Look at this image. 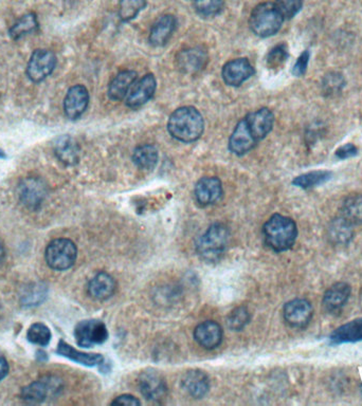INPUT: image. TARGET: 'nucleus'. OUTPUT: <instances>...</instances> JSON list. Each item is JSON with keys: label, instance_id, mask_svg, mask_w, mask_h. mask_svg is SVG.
Returning <instances> with one entry per match:
<instances>
[{"label": "nucleus", "instance_id": "1", "mask_svg": "<svg viewBox=\"0 0 362 406\" xmlns=\"http://www.w3.org/2000/svg\"><path fill=\"white\" fill-rule=\"evenodd\" d=\"M205 122L194 107H181L170 117L168 129L173 138L185 143L194 142L201 138Z\"/></svg>", "mask_w": 362, "mask_h": 406}, {"label": "nucleus", "instance_id": "2", "mask_svg": "<svg viewBox=\"0 0 362 406\" xmlns=\"http://www.w3.org/2000/svg\"><path fill=\"white\" fill-rule=\"evenodd\" d=\"M265 243L275 252H284L294 245L298 236L296 222L292 218L275 214L263 228Z\"/></svg>", "mask_w": 362, "mask_h": 406}, {"label": "nucleus", "instance_id": "3", "mask_svg": "<svg viewBox=\"0 0 362 406\" xmlns=\"http://www.w3.org/2000/svg\"><path fill=\"white\" fill-rule=\"evenodd\" d=\"M229 241V229L223 224H213L199 239L197 243V253L206 262H218L226 253Z\"/></svg>", "mask_w": 362, "mask_h": 406}, {"label": "nucleus", "instance_id": "4", "mask_svg": "<svg viewBox=\"0 0 362 406\" xmlns=\"http://www.w3.org/2000/svg\"><path fill=\"white\" fill-rule=\"evenodd\" d=\"M284 20L275 4L264 3L256 6L250 15L249 25L254 34L269 37L279 32Z\"/></svg>", "mask_w": 362, "mask_h": 406}, {"label": "nucleus", "instance_id": "5", "mask_svg": "<svg viewBox=\"0 0 362 406\" xmlns=\"http://www.w3.org/2000/svg\"><path fill=\"white\" fill-rule=\"evenodd\" d=\"M48 266L56 271L71 268L77 260V246L70 239H54L46 249Z\"/></svg>", "mask_w": 362, "mask_h": 406}, {"label": "nucleus", "instance_id": "6", "mask_svg": "<svg viewBox=\"0 0 362 406\" xmlns=\"http://www.w3.org/2000/svg\"><path fill=\"white\" fill-rule=\"evenodd\" d=\"M62 388L63 383L60 379L52 376H44L25 387L22 391V398L28 403H42L49 397H56Z\"/></svg>", "mask_w": 362, "mask_h": 406}, {"label": "nucleus", "instance_id": "7", "mask_svg": "<svg viewBox=\"0 0 362 406\" xmlns=\"http://www.w3.org/2000/svg\"><path fill=\"white\" fill-rule=\"evenodd\" d=\"M18 197L20 201L29 209H37L41 207L48 194L47 185L42 179L29 177L24 179L18 185Z\"/></svg>", "mask_w": 362, "mask_h": 406}, {"label": "nucleus", "instance_id": "8", "mask_svg": "<svg viewBox=\"0 0 362 406\" xmlns=\"http://www.w3.org/2000/svg\"><path fill=\"white\" fill-rule=\"evenodd\" d=\"M75 336L80 346L92 347L103 344L108 338V332L104 323L96 319H89L77 324Z\"/></svg>", "mask_w": 362, "mask_h": 406}, {"label": "nucleus", "instance_id": "9", "mask_svg": "<svg viewBox=\"0 0 362 406\" xmlns=\"http://www.w3.org/2000/svg\"><path fill=\"white\" fill-rule=\"evenodd\" d=\"M56 66V56L49 50H37L31 56L27 67L29 79L35 83L47 79Z\"/></svg>", "mask_w": 362, "mask_h": 406}, {"label": "nucleus", "instance_id": "10", "mask_svg": "<svg viewBox=\"0 0 362 406\" xmlns=\"http://www.w3.org/2000/svg\"><path fill=\"white\" fill-rule=\"evenodd\" d=\"M311 302L305 298H296L284 306L283 315L286 323L292 328H305L313 317Z\"/></svg>", "mask_w": 362, "mask_h": 406}, {"label": "nucleus", "instance_id": "11", "mask_svg": "<svg viewBox=\"0 0 362 406\" xmlns=\"http://www.w3.org/2000/svg\"><path fill=\"white\" fill-rule=\"evenodd\" d=\"M89 103V92L83 85H75L67 92L64 111L69 120H77L83 115Z\"/></svg>", "mask_w": 362, "mask_h": 406}, {"label": "nucleus", "instance_id": "12", "mask_svg": "<svg viewBox=\"0 0 362 406\" xmlns=\"http://www.w3.org/2000/svg\"><path fill=\"white\" fill-rule=\"evenodd\" d=\"M139 388L142 395L151 401H160L164 399L168 393L166 381L161 374L155 370H147L139 378Z\"/></svg>", "mask_w": 362, "mask_h": 406}, {"label": "nucleus", "instance_id": "13", "mask_svg": "<svg viewBox=\"0 0 362 406\" xmlns=\"http://www.w3.org/2000/svg\"><path fill=\"white\" fill-rule=\"evenodd\" d=\"M222 75L227 85L239 87L254 75V69L247 58H237L225 65Z\"/></svg>", "mask_w": 362, "mask_h": 406}, {"label": "nucleus", "instance_id": "14", "mask_svg": "<svg viewBox=\"0 0 362 406\" xmlns=\"http://www.w3.org/2000/svg\"><path fill=\"white\" fill-rule=\"evenodd\" d=\"M157 82L153 75H146L132 86L126 98V105L130 108H139L146 104L155 94Z\"/></svg>", "mask_w": 362, "mask_h": 406}, {"label": "nucleus", "instance_id": "15", "mask_svg": "<svg viewBox=\"0 0 362 406\" xmlns=\"http://www.w3.org/2000/svg\"><path fill=\"white\" fill-rule=\"evenodd\" d=\"M179 70L187 75H195L205 68L208 63V53L203 48H191L179 52L176 58Z\"/></svg>", "mask_w": 362, "mask_h": 406}, {"label": "nucleus", "instance_id": "16", "mask_svg": "<svg viewBox=\"0 0 362 406\" xmlns=\"http://www.w3.org/2000/svg\"><path fill=\"white\" fill-rule=\"evenodd\" d=\"M223 196L222 182L216 177H205L195 186V198L199 205L207 207L220 201Z\"/></svg>", "mask_w": 362, "mask_h": 406}, {"label": "nucleus", "instance_id": "17", "mask_svg": "<svg viewBox=\"0 0 362 406\" xmlns=\"http://www.w3.org/2000/svg\"><path fill=\"white\" fill-rule=\"evenodd\" d=\"M194 338L204 348L216 349L222 344L224 332L220 324L213 321L204 322L195 328Z\"/></svg>", "mask_w": 362, "mask_h": 406}, {"label": "nucleus", "instance_id": "18", "mask_svg": "<svg viewBox=\"0 0 362 406\" xmlns=\"http://www.w3.org/2000/svg\"><path fill=\"white\" fill-rule=\"evenodd\" d=\"M248 127L256 141L264 139L271 132L275 123V115L268 108H261L250 113L247 118Z\"/></svg>", "mask_w": 362, "mask_h": 406}, {"label": "nucleus", "instance_id": "19", "mask_svg": "<svg viewBox=\"0 0 362 406\" xmlns=\"http://www.w3.org/2000/svg\"><path fill=\"white\" fill-rule=\"evenodd\" d=\"M256 142L258 141L254 138L249 127H248L247 121L246 119H243L239 122L235 132L231 134L229 148L235 155H245L256 146Z\"/></svg>", "mask_w": 362, "mask_h": 406}, {"label": "nucleus", "instance_id": "20", "mask_svg": "<svg viewBox=\"0 0 362 406\" xmlns=\"http://www.w3.org/2000/svg\"><path fill=\"white\" fill-rule=\"evenodd\" d=\"M351 291V286L349 284L343 281L334 284L324 293L322 300L324 308L330 313L339 312L349 300Z\"/></svg>", "mask_w": 362, "mask_h": 406}, {"label": "nucleus", "instance_id": "21", "mask_svg": "<svg viewBox=\"0 0 362 406\" xmlns=\"http://www.w3.org/2000/svg\"><path fill=\"white\" fill-rule=\"evenodd\" d=\"M116 281L106 272H100L94 275L88 284V293L94 300H105L115 294Z\"/></svg>", "mask_w": 362, "mask_h": 406}, {"label": "nucleus", "instance_id": "22", "mask_svg": "<svg viewBox=\"0 0 362 406\" xmlns=\"http://www.w3.org/2000/svg\"><path fill=\"white\" fill-rule=\"evenodd\" d=\"M185 391L195 399H201L207 395L210 388V381L207 374L201 370H190L182 378Z\"/></svg>", "mask_w": 362, "mask_h": 406}, {"label": "nucleus", "instance_id": "23", "mask_svg": "<svg viewBox=\"0 0 362 406\" xmlns=\"http://www.w3.org/2000/svg\"><path fill=\"white\" fill-rule=\"evenodd\" d=\"M54 153L58 159L66 165H75L80 160L79 145L73 137L67 134L56 139Z\"/></svg>", "mask_w": 362, "mask_h": 406}, {"label": "nucleus", "instance_id": "24", "mask_svg": "<svg viewBox=\"0 0 362 406\" xmlns=\"http://www.w3.org/2000/svg\"><path fill=\"white\" fill-rule=\"evenodd\" d=\"M176 18L173 15H164L154 25L149 33V43L155 47H161L166 45L175 29H176Z\"/></svg>", "mask_w": 362, "mask_h": 406}, {"label": "nucleus", "instance_id": "25", "mask_svg": "<svg viewBox=\"0 0 362 406\" xmlns=\"http://www.w3.org/2000/svg\"><path fill=\"white\" fill-rule=\"evenodd\" d=\"M137 73L132 70L122 71L116 75L108 88V96L113 101L123 100L137 81Z\"/></svg>", "mask_w": 362, "mask_h": 406}, {"label": "nucleus", "instance_id": "26", "mask_svg": "<svg viewBox=\"0 0 362 406\" xmlns=\"http://www.w3.org/2000/svg\"><path fill=\"white\" fill-rule=\"evenodd\" d=\"M332 344H344L362 341V319H356L337 328L330 336Z\"/></svg>", "mask_w": 362, "mask_h": 406}, {"label": "nucleus", "instance_id": "27", "mask_svg": "<svg viewBox=\"0 0 362 406\" xmlns=\"http://www.w3.org/2000/svg\"><path fill=\"white\" fill-rule=\"evenodd\" d=\"M56 353L63 357H68L77 363L83 364L86 366L100 365L104 361V357L98 353H85L71 347L70 345L65 343L64 341H60L58 343V350Z\"/></svg>", "mask_w": 362, "mask_h": 406}, {"label": "nucleus", "instance_id": "28", "mask_svg": "<svg viewBox=\"0 0 362 406\" xmlns=\"http://www.w3.org/2000/svg\"><path fill=\"white\" fill-rule=\"evenodd\" d=\"M354 237L353 226L342 217L337 218L328 227V239L335 246H347Z\"/></svg>", "mask_w": 362, "mask_h": 406}, {"label": "nucleus", "instance_id": "29", "mask_svg": "<svg viewBox=\"0 0 362 406\" xmlns=\"http://www.w3.org/2000/svg\"><path fill=\"white\" fill-rule=\"evenodd\" d=\"M341 217L353 227L362 224V195L351 194L345 198L341 207Z\"/></svg>", "mask_w": 362, "mask_h": 406}, {"label": "nucleus", "instance_id": "30", "mask_svg": "<svg viewBox=\"0 0 362 406\" xmlns=\"http://www.w3.org/2000/svg\"><path fill=\"white\" fill-rule=\"evenodd\" d=\"M132 161L141 170H151L158 162V151L155 146L149 144L141 145L135 149Z\"/></svg>", "mask_w": 362, "mask_h": 406}, {"label": "nucleus", "instance_id": "31", "mask_svg": "<svg viewBox=\"0 0 362 406\" xmlns=\"http://www.w3.org/2000/svg\"><path fill=\"white\" fill-rule=\"evenodd\" d=\"M37 29H39V23H37V15L33 13L27 14L20 18L10 29V37L18 41L31 33H35Z\"/></svg>", "mask_w": 362, "mask_h": 406}, {"label": "nucleus", "instance_id": "32", "mask_svg": "<svg viewBox=\"0 0 362 406\" xmlns=\"http://www.w3.org/2000/svg\"><path fill=\"white\" fill-rule=\"evenodd\" d=\"M332 178V172L327 170H316V172H307L297 177L292 181V184L301 189H308L318 185L324 184Z\"/></svg>", "mask_w": 362, "mask_h": 406}, {"label": "nucleus", "instance_id": "33", "mask_svg": "<svg viewBox=\"0 0 362 406\" xmlns=\"http://www.w3.org/2000/svg\"><path fill=\"white\" fill-rule=\"evenodd\" d=\"M146 6V0H121L119 5V16L123 22L134 20Z\"/></svg>", "mask_w": 362, "mask_h": 406}, {"label": "nucleus", "instance_id": "34", "mask_svg": "<svg viewBox=\"0 0 362 406\" xmlns=\"http://www.w3.org/2000/svg\"><path fill=\"white\" fill-rule=\"evenodd\" d=\"M195 10L203 18L218 15L224 9V0H195Z\"/></svg>", "mask_w": 362, "mask_h": 406}, {"label": "nucleus", "instance_id": "35", "mask_svg": "<svg viewBox=\"0 0 362 406\" xmlns=\"http://www.w3.org/2000/svg\"><path fill=\"white\" fill-rule=\"evenodd\" d=\"M27 338L33 344L39 345V346H47L51 340V332L49 328L44 324H33L28 330Z\"/></svg>", "mask_w": 362, "mask_h": 406}, {"label": "nucleus", "instance_id": "36", "mask_svg": "<svg viewBox=\"0 0 362 406\" xmlns=\"http://www.w3.org/2000/svg\"><path fill=\"white\" fill-rule=\"evenodd\" d=\"M275 6L283 20H292L301 11L303 3L302 0H275Z\"/></svg>", "mask_w": 362, "mask_h": 406}, {"label": "nucleus", "instance_id": "37", "mask_svg": "<svg viewBox=\"0 0 362 406\" xmlns=\"http://www.w3.org/2000/svg\"><path fill=\"white\" fill-rule=\"evenodd\" d=\"M287 58V47L284 44H281L269 52L268 56H267V65H268L269 68L275 70V69L281 68L285 64Z\"/></svg>", "mask_w": 362, "mask_h": 406}, {"label": "nucleus", "instance_id": "38", "mask_svg": "<svg viewBox=\"0 0 362 406\" xmlns=\"http://www.w3.org/2000/svg\"><path fill=\"white\" fill-rule=\"evenodd\" d=\"M249 321L250 315L247 309L245 307H239V308L235 309V311L230 313L227 324H228V327L230 329L239 331L249 323Z\"/></svg>", "mask_w": 362, "mask_h": 406}, {"label": "nucleus", "instance_id": "39", "mask_svg": "<svg viewBox=\"0 0 362 406\" xmlns=\"http://www.w3.org/2000/svg\"><path fill=\"white\" fill-rule=\"evenodd\" d=\"M309 61V52L304 51L301 54L300 58L297 61L296 64H294V69H292V73L296 77H302L306 72L307 65H308Z\"/></svg>", "mask_w": 362, "mask_h": 406}, {"label": "nucleus", "instance_id": "40", "mask_svg": "<svg viewBox=\"0 0 362 406\" xmlns=\"http://www.w3.org/2000/svg\"><path fill=\"white\" fill-rule=\"evenodd\" d=\"M357 147L353 144H345L341 146L340 148L337 151L336 155L339 159H349V158L354 157V156L357 155Z\"/></svg>", "mask_w": 362, "mask_h": 406}, {"label": "nucleus", "instance_id": "41", "mask_svg": "<svg viewBox=\"0 0 362 406\" xmlns=\"http://www.w3.org/2000/svg\"><path fill=\"white\" fill-rule=\"evenodd\" d=\"M115 405H127V406H132V405H140V401H139L137 398H135L134 395H120V397L116 398L113 400V403Z\"/></svg>", "mask_w": 362, "mask_h": 406}, {"label": "nucleus", "instance_id": "42", "mask_svg": "<svg viewBox=\"0 0 362 406\" xmlns=\"http://www.w3.org/2000/svg\"><path fill=\"white\" fill-rule=\"evenodd\" d=\"M342 77L339 75H330L327 83H325V87H327V91H332V90H338L340 86H342Z\"/></svg>", "mask_w": 362, "mask_h": 406}, {"label": "nucleus", "instance_id": "43", "mask_svg": "<svg viewBox=\"0 0 362 406\" xmlns=\"http://www.w3.org/2000/svg\"><path fill=\"white\" fill-rule=\"evenodd\" d=\"M9 372V364L5 357L0 355V381L4 380Z\"/></svg>", "mask_w": 362, "mask_h": 406}, {"label": "nucleus", "instance_id": "44", "mask_svg": "<svg viewBox=\"0 0 362 406\" xmlns=\"http://www.w3.org/2000/svg\"><path fill=\"white\" fill-rule=\"evenodd\" d=\"M5 248H4L3 243H0V265L3 264L4 260H5Z\"/></svg>", "mask_w": 362, "mask_h": 406}, {"label": "nucleus", "instance_id": "45", "mask_svg": "<svg viewBox=\"0 0 362 406\" xmlns=\"http://www.w3.org/2000/svg\"><path fill=\"white\" fill-rule=\"evenodd\" d=\"M0 158H6L5 153H4V151H1V149H0Z\"/></svg>", "mask_w": 362, "mask_h": 406}]
</instances>
